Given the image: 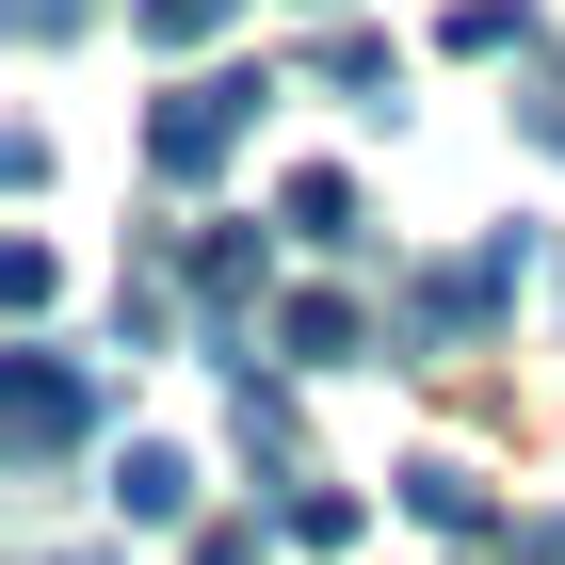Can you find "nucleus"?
I'll return each instance as SVG.
<instances>
[{
    "mask_svg": "<svg viewBox=\"0 0 565 565\" xmlns=\"http://www.w3.org/2000/svg\"><path fill=\"white\" fill-rule=\"evenodd\" d=\"M518 275H533V243H518V226H484V243H452V259H436L420 291L388 307V355H404V372H436V355H469L484 323L518 307Z\"/></svg>",
    "mask_w": 565,
    "mask_h": 565,
    "instance_id": "1",
    "label": "nucleus"
},
{
    "mask_svg": "<svg viewBox=\"0 0 565 565\" xmlns=\"http://www.w3.org/2000/svg\"><path fill=\"white\" fill-rule=\"evenodd\" d=\"M82 420H97V372H82V355H49V340L0 355V469H65Z\"/></svg>",
    "mask_w": 565,
    "mask_h": 565,
    "instance_id": "2",
    "label": "nucleus"
},
{
    "mask_svg": "<svg viewBox=\"0 0 565 565\" xmlns=\"http://www.w3.org/2000/svg\"><path fill=\"white\" fill-rule=\"evenodd\" d=\"M259 65H194V82H178L162 97V114H146V178H211L226 162V146H243V130H259Z\"/></svg>",
    "mask_w": 565,
    "mask_h": 565,
    "instance_id": "3",
    "label": "nucleus"
},
{
    "mask_svg": "<svg viewBox=\"0 0 565 565\" xmlns=\"http://www.w3.org/2000/svg\"><path fill=\"white\" fill-rule=\"evenodd\" d=\"M178 275H194V340H211V355H243V307H259V243H243V226H194V243H178Z\"/></svg>",
    "mask_w": 565,
    "mask_h": 565,
    "instance_id": "4",
    "label": "nucleus"
},
{
    "mask_svg": "<svg viewBox=\"0 0 565 565\" xmlns=\"http://www.w3.org/2000/svg\"><path fill=\"white\" fill-rule=\"evenodd\" d=\"M404 518L452 533V550H501V484H484L469 452H420V469H404Z\"/></svg>",
    "mask_w": 565,
    "mask_h": 565,
    "instance_id": "5",
    "label": "nucleus"
},
{
    "mask_svg": "<svg viewBox=\"0 0 565 565\" xmlns=\"http://www.w3.org/2000/svg\"><path fill=\"white\" fill-rule=\"evenodd\" d=\"M275 340H291V372H340V355H372L388 323H372L355 291H291V307H275Z\"/></svg>",
    "mask_w": 565,
    "mask_h": 565,
    "instance_id": "6",
    "label": "nucleus"
},
{
    "mask_svg": "<svg viewBox=\"0 0 565 565\" xmlns=\"http://www.w3.org/2000/svg\"><path fill=\"white\" fill-rule=\"evenodd\" d=\"M307 82H323V97H372V114H388L404 49H388V33H323V49H307Z\"/></svg>",
    "mask_w": 565,
    "mask_h": 565,
    "instance_id": "7",
    "label": "nucleus"
},
{
    "mask_svg": "<svg viewBox=\"0 0 565 565\" xmlns=\"http://www.w3.org/2000/svg\"><path fill=\"white\" fill-rule=\"evenodd\" d=\"M178 501H194V452L130 436V452H114V518H178Z\"/></svg>",
    "mask_w": 565,
    "mask_h": 565,
    "instance_id": "8",
    "label": "nucleus"
},
{
    "mask_svg": "<svg viewBox=\"0 0 565 565\" xmlns=\"http://www.w3.org/2000/svg\"><path fill=\"white\" fill-rule=\"evenodd\" d=\"M436 49H452V65H501V49H533V17H518V0H452Z\"/></svg>",
    "mask_w": 565,
    "mask_h": 565,
    "instance_id": "9",
    "label": "nucleus"
},
{
    "mask_svg": "<svg viewBox=\"0 0 565 565\" xmlns=\"http://www.w3.org/2000/svg\"><path fill=\"white\" fill-rule=\"evenodd\" d=\"M275 211H291V226H307V243H372V226H355V178H340V162H307V178H291V194H275Z\"/></svg>",
    "mask_w": 565,
    "mask_h": 565,
    "instance_id": "10",
    "label": "nucleus"
},
{
    "mask_svg": "<svg viewBox=\"0 0 565 565\" xmlns=\"http://www.w3.org/2000/svg\"><path fill=\"white\" fill-rule=\"evenodd\" d=\"M355 518H372L355 484H291V501H275V533H291V550H355Z\"/></svg>",
    "mask_w": 565,
    "mask_h": 565,
    "instance_id": "11",
    "label": "nucleus"
},
{
    "mask_svg": "<svg viewBox=\"0 0 565 565\" xmlns=\"http://www.w3.org/2000/svg\"><path fill=\"white\" fill-rule=\"evenodd\" d=\"M226 17H243V0H130V33H146V49H211Z\"/></svg>",
    "mask_w": 565,
    "mask_h": 565,
    "instance_id": "12",
    "label": "nucleus"
},
{
    "mask_svg": "<svg viewBox=\"0 0 565 565\" xmlns=\"http://www.w3.org/2000/svg\"><path fill=\"white\" fill-rule=\"evenodd\" d=\"M226 436H243V452H291V388H259V372H243V404H226Z\"/></svg>",
    "mask_w": 565,
    "mask_h": 565,
    "instance_id": "13",
    "label": "nucleus"
},
{
    "mask_svg": "<svg viewBox=\"0 0 565 565\" xmlns=\"http://www.w3.org/2000/svg\"><path fill=\"white\" fill-rule=\"evenodd\" d=\"M17 33H33V49H65V33H82V0H17Z\"/></svg>",
    "mask_w": 565,
    "mask_h": 565,
    "instance_id": "14",
    "label": "nucleus"
},
{
    "mask_svg": "<svg viewBox=\"0 0 565 565\" xmlns=\"http://www.w3.org/2000/svg\"><path fill=\"white\" fill-rule=\"evenodd\" d=\"M518 130H533V146L565 162V82H550V97H518Z\"/></svg>",
    "mask_w": 565,
    "mask_h": 565,
    "instance_id": "15",
    "label": "nucleus"
}]
</instances>
